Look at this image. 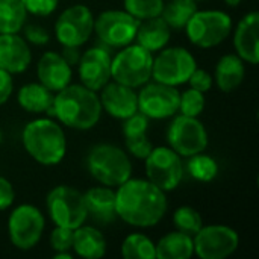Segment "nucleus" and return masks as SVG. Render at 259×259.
<instances>
[{"label": "nucleus", "instance_id": "f257e3e1", "mask_svg": "<svg viewBox=\"0 0 259 259\" xmlns=\"http://www.w3.org/2000/svg\"><path fill=\"white\" fill-rule=\"evenodd\" d=\"M165 193L149 179H127L117 187V217L135 228H153L165 215Z\"/></svg>", "mask_w": 259, "mask_h": 259}, {"label": "nucleus", "instance_id": "f03ea898", "mask_svg": "<svg viewBox=\"0 0 259 259\" xmlns=\"http://www.w3.org/2000/svg\"><path fill=\"white\" fill-rule=\"evenodd\" d=\"M102 111L97 91H93L82 83H70L55 93L53 106L49 115L56 117L59 123L70 129L90 131L99 123Z\"/></svg>", "mask_w": 259, "mask_h": 259}, {"label": "nucleus", "instance_id": "7ed1b4c3", "mask_svg": "<svg viewBox=\"0 0 259 259\" xmlns=\"http://www.w3.org/2000/svg\"><path fill=\"white\" fill-rule=\"evenodd\" d=\"M23 147L41 165H58L67 153V138L62 126L50 118L29 121L21 132Z\"/></svg>", "mask_w": 259, "mask_h": 259}, {"label": "nucleus", "instance_id": "20e7f679", "mask_svg": "<svg viewBox=\"0 0 259 259\" xmlns=\"http://www.w3.org/2000/svg\"><path fill=\"white\" fill-rule=\"evenodd\" d=\"M87 167L105 187H118L132 176V162L126 150L111 143L96 144L87 156Z\"/></svg>", "mask_w": 259, "mask_h": 259}, {"label": "nucleus", "instance_id": "39448f33", "mask_svg": "<svg viewBox=\"0 0 259 259\" xmlns=\"http://www.w3.org/2000/svg\"><path fill=\"white\" fill-rule=\"evenodd\" d=\"M153 53L140 44H129L121 47L112 58L111 76L115 82L131 88H141L152 79Z\"/></svg>", "mask_w": 259, "mask_h": 259}, {"label": "nucleus", "instance_id": "423d86ee", "mask_svg": "<svg viewBox=\"0 0 259 259\" xmlns=\"http://www.w3.org/2000/svg\"><path fill=\"white\" fill-rule=\"evenodd\" d=\"M188 39L200 49H212L222 44L232 32V18L219 9L196 11L185 26Z\"/></svg>", "mask_w": 259, "mask_h": 259}, {"label": "nucleus", "instance_id": "0eeeda50", "mask_svg": "<svg viewBox=\"0 0 259 259\" xmlns=\"http://www.w3.org/2000/svg\"><path fill=\"white\" fill-rule=\"evenodd\" d=\"M47 211L56 226L76 229L82 226L87 219V206L83 194L73 187L59 185L47 194Z\"/></svg>", "mask_w": 259, "mask_h": 259}, {"label": "nucleus", "instance_id": "6e6552de", "mask_svg": "<svg viewBox=\"0 0 259 259\" xmlns=\"http://www.w3.org/2000/svg\"><path fill=\"white\" fill-rule=\"evenodd\" d=\"M197 68L196 58L184 47H168L159 50L153 58L152 79L159 83L179 87L188 82L191 73Z\"/></svg>", "mask_w": 259, "mask_h": 259}, {"label": "nucleus", "instance_id": "1a4fd4ad", "mask_svg": "<svg viewBox=\"0 0 259 259\" xmlns=\"http://www.w3.org/2000/svg\"><path fill=\"white\" fill-rule=\"evenodd\" d=\"M146 176L164 193L173 191L184 179L185 167L182 156L171 147H156L144 158Z\"/></svg>", "mask_w": 259, "mask_h": 259}, {"label": "nucleus", "instance_id": "9d476101", "mask_svg": "<svg viewBox=\"0 0 259 259\" xmlns=\"http://www.w3.org/2000/svg\"><path fill=\"white\" fill-rule=\"evenodd\" d=\"M140 21L127 11L108 9L94 18V32L102 44L111 49H121L135 41Z\"/></svg>", "mask_w": 259, "mask_h": 259}, {"label": "nucleus", "instance_id": "9b49d317", "mask_svg": "<svg viewBox=\"0 0 259 259\" xmlns=\"http://www.w3.org/2000/svg\"><path fill=\"white\" fill-rule=\"evenodd\" d=\"M168 147L178 155L188 158L196 153L205 152L208 147V132L199 117L173 115V120L167 131Z\"/></svg>", "mask_w": 259, "mask_h": 259}, {"label": "nucleus", "instance_id": "f8f14e48", "mask_svg": "<svg viewBox=\"0 0 259 259\" xmlns=\"http://www.w3.org/2000/svg\"><path fill=\"white\" fill-rule=\"evenodd\" d=\"M44 226V215L36 206L27 203L20 205L8 219L9 240L18 250H30L39 243Z\"/></svg>", "mask_w": 259, "mask_h": 259}, {"label": "nucleus", "instance_id": "ddd939ff", "mask_svg": "<svg viewBox=\"0 0 259 259\" xmlns=\"http://www.w3.org/2000/svg\"><path fill=\"white\" fill-rule=\"evenodd\" d=\"M194 255L200 259L229 258L240 246V235L235 229L225 225L202 226L193 237Z\"/></svg>", "mask_w": 259, "mask_h": 259}, {"label": "nucleus", "instance_id": "4468645a", "mask_svg": "<svg viewBox=\"0 0 259 259\" xmlns=\"http://www.w3.org/2000/svg\"><path fill=\"white\" fill-rule=\"evenodd\" d=\"M94 32V15L85 5H73L55 23V36L62 46H83Z\"/></svg>", "mask_w": 259, "mask_h": 259}, {"label": "nucleus", "instance_id": "2eb2a0df", "mask_svg": "<svg viewBox=\"0 0 259 259\" xmlns=\"http://www.w3.org/2000/svg\"><path fill=\"white\" fill-rule=\"evenodd\" d=\"M179 91L176 87L147 82L138 93V111L149 120H165L178 114Z\"/></svg>", "mask_w": 259, "mask_h": 259}, {"label": "nucleus", "instance_id": "dca6fc26", "mask_svg": "<svg viewBox=\"0 0 259 259\" xmlns=\"http://www.w3.org/2000/svg\"><path fill=\"white\" fill-rule=\"evenodd\" d=\"M111 62L112 58L103 47H91L83 52L77 62V71L82 85L93 91H100L112 79Z\"/></svg>", "mask_w": 259, "mask_h": 259}, {"label": "nucleus", "instance_id": "f3484780", "mask_svg": "<svg viewBox=\"0 0 259 259\" xmlns=\"http://www.w3.org/2000/svg\"><path fill=\"white\" fill-rule=\"evenodd\" d=\"M100 103L111 117L126 120L138 112V93L135 88L126 87L115 80H109L100 90Z\"/></svg>", "mask_w": 259, "mask_h": 259}, {"label": "nucleus", "instance_id": "a211bd4d", "mask_svg": "<svg viewBox=\"0 0 259 259\" xmlns=\"http://www.w3.org/2000/svg\"><path fill=\"white\" fill-rule=\"evenodd\" d=\"M32 61L30 44L18 33H0V68L20 74L27 70Z\"/></svg>", "mask_w": 259, "mask_h": 259}, {"label": "nucleus", "instance_id": "6ab92c4d", "mask_svg": "<svg viewBox=\"0 0 259 259\" xmlns=\"http://www.w3.org/2000/svg\"><path fill=\"white\" fill-rule=\"evenodd\" d=\"M259 12L252 11L246 14L237 24L234 33V47L237 55L250 65L259 61Z\"/></svg>", "mask_w": 259, "mask_h": 259}, {"label": "nucleus", "instance_id": "aec40b11", "mask_svg": "<svg viewBox=\"0 0 259 259\" xmlns=\"http://www.w3.org/2000/svg\"><path fill=\"white\" fill-rule=\"evenodd\" d=\"M36 76L38 82L47 87L50 91L58 93L67 85H70L73 77L71 65L65 62L61 53L56 52H46L36 65Z\"/></svg>", "mask_w": 259, "mask_h": 259}, {"label": "nucleus", "instance_id": "412c9836", "mask_svg": "<svg viewBox=\"0 0 259 259\" xmlns=\"http://www.w3.org/2000/svg\"><path fill=\"white\" fill-rule=\"evenodd\" d=\"M88 217L100 225L114 223L117 217L115 209V191L111 187H94L83 194Z\"/></svg>", "mask_w": 259, "mask_h": 259}, {"label": "nucleus", "instance_id": "4be33fe9", "mask_svg": "<svg viewBox=\"0 0 259 259\" xmlns=\"http://www.w3.org/2000/svg\"><path fill=\"white\" fill-rule=\"evenodd\" d=\"M123 121V137L127 152L138 159H144L153 149L147 138L149 118L138 111Z\"/></svg>", "mask_w": 259, "mask_h": 259}, {"label": "nucleus", "instance_id": "5701e85b", "mask_svg": "<svg viewBox=\"0 0 259 259\" xmlns=\"http://www.w3.org/2000/svg\"><path fill=\"white\" fill-rule=\"evenodd\" d=\"M170 38H171V29L165 23V20L159 15L140 21L135 41L150 53H155L167 47Z\"/></svg>", "mask_w": 259, "mask_h": 259}, {"label": "nucleus", "instance_id": "b1692460", "mask_svg": "<svg viewBox=\"0 0 259 259\" xmlns=\"http://www.w3.org/2000/svg\"><path fill=\"white\" fill-rule=\"evenodd\" d=\"M246 76V65L244 61L237 53H228L223 55L217 65H215V83L220 91L231 93L235 88H238Z\"/></svg>", "mask_w": 259, "mask_h": 259}, {"label": "nucleus", "instance_id": "393cba45", "mask_svg": "<svg viewBox=\"0 0 259 259\" xmlns=\"http://www.w3.org/2000/svg\"><path fill=\"white\" fill-rule=\"evenodd\" d=\"M71 250L80 258L99 259L106 253V240L97 228L83 223L74 229Z\"/></svg>", "mask_w": 259, "mask_h": 259}, {"label": "nucleus", "instance_id": "a878e982", "mask_svg": "<svg viewBox=\"0 0 259 259\" xmlns=\"http://www.w3.org/2000/svg\"><path fill=\"white\" fill-rule=\"evenodd\" d=\"M55 93L39 82L26 83L18 90V105L30 114H50L53 106Z\"/></svg>", "mask_w": 259, "mask_h": 259}, {"label": "nucleus", "instance_id": "bb28decb", "mask_svg": "<svg viewBox=\"0 0 259 259\" xmlns=\"http://www.w3.org/2000/svg\"><path fill=\"white\" fill-rule=\"evenodd\" d=\"M156 247V259H190L194 255L193 237L175 231L164 235Z\"/></svg>", "mask_w": 259, "mask_h": 259}, {"label": "nucleus", "instance_id": "cd10ccee", "mask_svg": "<svg viewBox=\"0 0 259 259\" xmlns=\"http://www.w3.org/2000/svg\"><path fill=\"white\" fill-rule=\"evenodd\" d=\"M197 9L196 0H170L168 3H164L161 17L171 30H182Z\"/></svg>", "mask_w": 259, "mask_h": 259}, {"label": "nucleus", "instance_id": "c85d7f7f", "mask_svg": "<svg viewBox=\"0 0 259 259\" xmlns=\"http://www.w3.org/2000/svg\"><path fill=\"white\" fill-rule=\"evenodd\" d=\"M26 18L27 11L21 0H0V33H18Z\"/></svg>", "mask_w": 259, "mask_h": 259}, {"label": "nucleus", "instance_id": "c756f323", "mask_svg": "<svg viewBox=\"0 0 259 259\" xmlns=\"http://www.w3.org/2000/svg\"><path fill=\"white\" fill-rule=\"evenodd\" d=\"M121 256L126 259H156L155 243L144 234H131L121 244Z\"/></svg>", "mask_w": 259, "mask_h": 259}, {"label": "nucleus", "instance_id": "7c9ffc66", "mask_svg": "<svg viewBox=\"0 0 259 259\" xmlns=\"http://www.w3.org/2000/svg\"><path fill=\"white\" fill-rule=\"evenodd\" d=\"M187 171L194 181L211 182L219 175V164L212 156L200 152V153H196L193 156H188Z\"/></svg>", "mask_w": 259, "mask_h": 259}, {"label": "nucleus", "instance_id": "2f4dec72", "mask_svg": "<svg viewBox=\"0 0 259 259\" xmlns=\"http://www.w3.org/2000/svg\"><path fill=\"white\" fill-rule=\"evenodd\" d=\"M173 225H175L176 231L194 237L203 226V222H202V215L199 214L197 209L185 205V206H179L175 211Z\"/></svg>", "mask_w": 259, "mask_h": 259}, {"label": "nucleus", "instance_id": "473e14b6", "mask_svg": "<svg viewBox=\"0 0 259 259\" xmlns=\"http://www.w3.org/2000/svg\"><path fill=\"white\" fill-rule=\"evenodd\" d=\"M164 8V0H124V11H127L138 21L159 17Z\"/></svg>", "mask_w": 259, "mask_h": 259}, {"label": "nucleus", "instance_id": "72a5a7b5", "mask_svg": "<svg viewBox=\"0 0 259 259\" xmlns=\"http://www.w3.org/2000/svg\"><path fill=\"white\" fill-rule=\"evenodd\" d=\"M205 109V93H200L194 88H188L179 94V109L182 115L199 117Z\"/></svg>", "mask_w": 259, "mask_h": 259}, {"label": "nucleus", "instance_id": "f704fd0d", "mask_svg": "<svg viewBox=\"0 0 259 259\" xmlns=\"http://www.w3.org/2000/svg\"><path fill=\"white\" fill-rule=\"evenodd\" d=\"M73 235L74 229L56 226L50 234V246L56 252H70L73 247Z\"/></svg>", "mask_w": 259, "mask_h": 259}, {"label": "nucleus", "instance_id": "c9c22d12", "mask_svg": "<svg viewBox=\"0 0 259 259\" xmlns=\"http://www.w3.org/2000/svg\"><path fill=\"white\" fill-rule=\"evenodd\" d=\"M23 38L33 46H46L50 41V33L46 27L35 24V23H26L23 26Z\"/></svg>", "mask_w": 259, "mask_h": 259}, {"label": "nucleus", "instance_id": "e433bc0d", "mask_svg": "<svg viewBox=\"0 0 259 259\" xmlns=\"http://www.w3.org/2000/svg\"><path fill=\"white\" fill-rule=\"evenodd\" d=\"M21 3L24 5L27 14L47 17L52 12H55L59 0H21Z\"/></svg>", "mask_w": 259, "mask_h": 259}, {"label": "nucleus", "instance_id": "4c0bfd02", "mask_svg": "<svg viewBox=\"0 0 259 259\" xmlns=\"http://www.w3.org/2000/svg\"><path fill=\"white\" fill-rule=\"evenodd\" d=\"M188 83H190L191 88H194V90H197L200 93H208L211 90L212 83H214V77L206 70L197 67L191 73V76L188 79Z\"/></svg>", "mask_w": 259, "mask_h": 259}, {"label": "nucleus", "instance_id": "58836bf2", "mask_svg": "<svg viewBox=\"0 0 259 259\" xmlns=\"http://www.w3.org/2000/svg\"><path fill=\"white\" fill-rule=\"evenodd\" d=\"M14 200H15V191L12 184L3 176H0V211L11 208Z\"/></svg>", "mask_w": 259, "mask_h": 259}, {"label": "nucleus", "instance_id": "ea45409f", "mask_svg": "<svg viewBox=\"0 0 259 259\" xmlns=\"http://www.w3.org/2000/svg\"><path fill=\"white\" fill-rule=\"evenodd\" d=\"M14 91V79L12 74L0 68V106L5 105Z\"/></svg>", "mask_w": 259, "mask_h": 259}, {"label": "nucleus", "instance_id": "a19ab883", "mask_svg": "<svg viewBox=\"0 0 259 259\" xmlns=\"http://www.w3.org/2000/svg\"><path fill=\"white\" fill-rule=\"evenodd\" d=\"M80 50L79 47H74V46H62V52H61V56L65 59V62L68 65H77L79 59H80Z\"/></svg>", "mask_w": 259, "mask_h": 259}, {"label": "nucleus", "instance_id": "79ce46f5", "mask_svg": "<svg viewBox=\"0 0 259 259\" xmlns=\"http://www.w3.org/2000/svg\"><path fill=\"white\" fill-rule=\"evenodd\" d=\"M53 258H56V259H71V258H73V255H71L70 252H56V253L53 255Z\"/></svg>", "mask_w": 259, "mask_h": 259}, {"label": "nucleus", "instance_id": "37998d69", "mask_svg": "<svg viewBox=\"0 0 259 259\" xmlns=\"http://www.w3.org/2000/svg\"><path fill=\"white\" fill-rule=\"evenodd\" d=\"M226 2V5L228 6H231V8H235V6H238L243 0H225Z\"/></svg>", "mask_w": 259, "mask_h": 259}, {"label": "nucleus", "instance_id": "c03bdc74", "mask_svg": "<svg viewBox=\"0 0 259 259\" xmlns=\"http://www.w3.org/2000/svg\"><path fill=\"white\" fill-rule=\"evenodd\" d=\"M0 143H2V131H0Z\"/></svg>", "mask_w": 259, "mask_h": 259}, {"label": "nucleus", "instance_id": "a18cd8bd", "mask_svg": "<svg viewBox=\"0 0 259 259\" xmlns=\"http://www.w3.org/2000/svg\"><path fill=\"white\" fill-rule=\"evenodd\" d=\"M196 2H203V0H196Z\"/></svg>", "mask_w": 259, "mask_h": 259}]
</instances>
